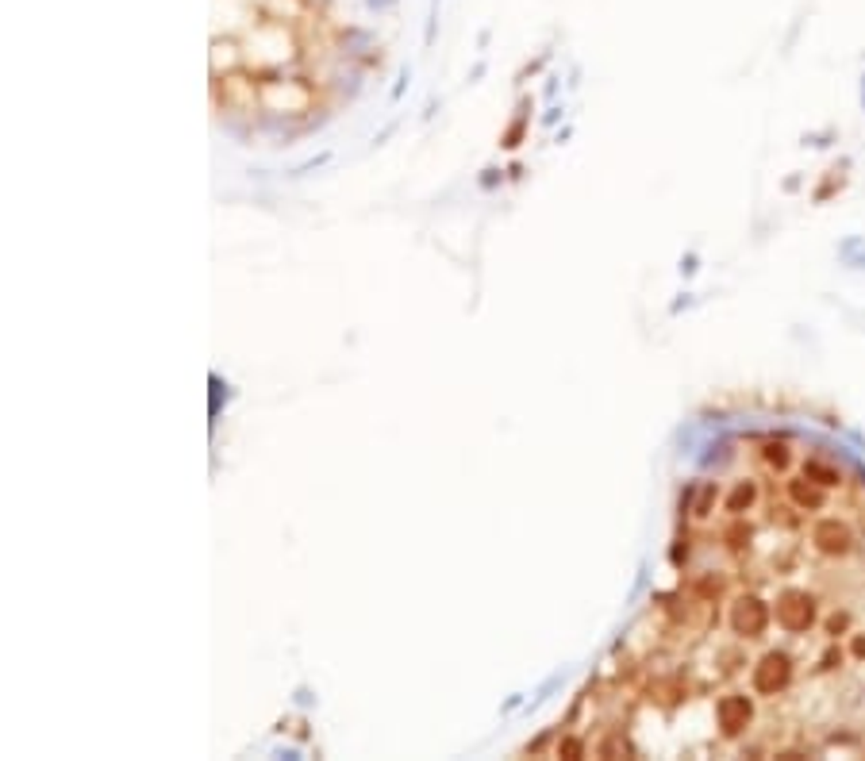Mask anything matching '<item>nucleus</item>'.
Returning a JSON list of instances; mask_svg holds the SVG:
<instances>
[{
    "label": "nucleus",
    "mask_w": 865,
    "mask_h": 761,
    "mask_svg": "<svg viewBox=\"0 0 865 761\" xmlns=\"http://www.w3.org/2000/svg\"><path fill=\"white\" fill-rule=\"evenodd\" d=\"M574 757H865V473L746 434L696 477L673 577L562 735Z\"/></svg>",
    "instance_id": "nucleus-1"
}]
</instances>
